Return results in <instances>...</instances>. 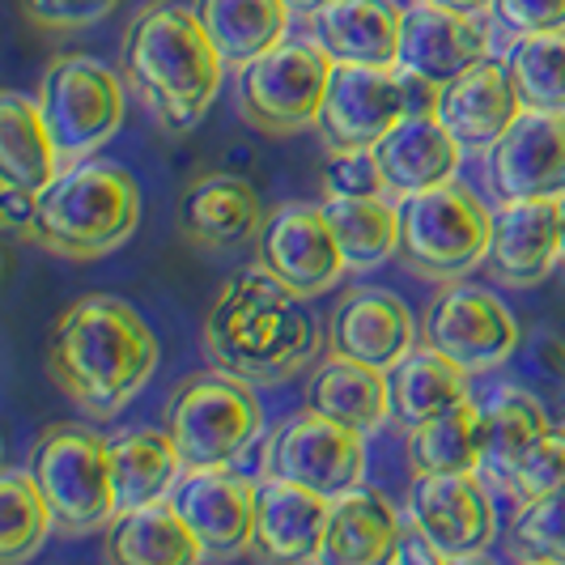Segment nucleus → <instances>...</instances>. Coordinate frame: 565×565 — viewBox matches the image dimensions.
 I'll use <instances>...</instances> for the list:
<instances>
[{"instance_id": "f257e3e1", "label": "nucleus", "mask_w": 565, "mask_h": 565, "mask_svg": "<svg viewBox=\"0 0 565 565\" xmlns=\"http://www.w3.org/2000/svg\"><path fill=\"white\" fill-rule=\"evenodd\" d=\"M200 337L213 366L255 387H277L302 374L323 349V332L307 298L277 281L268 268L230 277L204 315Z\"/></svg>"}, {"instance_id": "f03ea898", "label": "nucleus", "mask_w": 565, "mask_h": 565, "mask_svg": "<svg viewBox=\"0 0 565 565\" xmlns=\"http://www.w3.org/2000/svg\"><path fill=\"white\" fill-rule=\"evenodd\" d=\"M158 337L137 307L111 294H85L47 332V370L89 417H115L149 383Z\"/></svg>"}, {"instance_id": "7ed1b4c3", "label": "nucleus", "mask_w": 565, "mask_h": 565, "mask_svg": "<svg viewBox=\"0 0 565 565\" xmlns=\"http://www.w3.org/2000/svg\"><path fill=\"white\" fill-rule=\"evenodd\" d=\"M119 56L124 82L141 94L167 132L196 128L226 77V56L209 39L196 9L170 0H153L132 18Z\"/></svg>"}, {"instance_id": "20e7f679", "label": "nucleus", "mask_w": 565, "mask_h": 565, "mask_svg": "<svg viewBox=\"0 0 565 565\" xmlns=\"http://www.w3.org/2000/svg\"><path fill=\"white\" fill-rule=\"evenodd\" d=\"M141 226V188L132 170L107 158H77L39 192L34 243L68 259H98Z\"/></svg>"}, {"instance_id": "39448f33", "label": "nucleus", "mask_w": 565, "mask_h": 565, "mask_svg": "<svg viewBox=\"0 0 565 565\" xmlns=\"http://www.w3.org/2000/svg\"><path fill=\"white\" fill-rule=\"evenodd\" d=\"M26 468L56 514L60 532L89 536L119 514L111 481V438H103L98 429L77 422L47 425L30 447Z\"/></svg>"}, {"instance_id": "423d86ee", "label": "nucleus", "mask_w": 565, "mask_h": 565, "mask_svg": "<svg viewBox=\"0 0 565 565\" xmlns=\"http://www.w3.org/2000/svg\"><path fill=\"white\" fill-rule=\"evenodd\" d=\"M493 209L468 183L447 179L399 200V255L429 281H459L489 255Z\"/></svg>"}, {"instance_id": "0eeeda50", "label": "nucleus", "mask_w": 565, "mask_h": 565, "mask_svg": "<svg viewBox=\"0 0 565 565\" xmlns=\"http://www.w3.org/2000/svg\"><path fill=\"white\" fill-rule=\"evenodd\" d=\"M167 429L188 468H226L264 429L255 383L226 370L183 379L167 404Z\"/></svg>"}, {"instance_id": "6e6552de", "label": "nucleus", "mask_w": 565, "mask_h": 565, "mask_svg": "<svg viewBox=\"0 0 565 565\" xmlns=\"http://www.w3.org/2000/svg\"><path fill=\"white\" fill-rule=\"evenodd\" d=\"M337 56L323 43H277L238 73V111L268 137H294L319 128L323 98L332 85Z\"/></svg>"}, {"instance_id": "1a4fd4ad", "label": "nucleus", "mask_w": 565, "mask_h": 565, "mask_svg": "<svg viewBox=\"0 0 565 565\" xmlns=\"http://www.w3.org/2000/svg\"><path fill=\"white\" fill-rule=\"evenodd\" d=\"M34 98L68 162L103 149L128 115V85L98 56H60L43 73Z\"/></svg>"}, {"instance_id": "9d476101", "label": "nucleus", "mask_w": 565, "mask_h": 565, "mask_svg": "<svg viewBox=\"0 0 565 565\" xmlns=\"http://www.w3.org/2000/svg\"><path fill=\"white\" fill-rule=\"evenodd\" d=\"M259 477L302 484L323 498H340L366 477V434L302 408L268 434Z\"/></svg>"}, {"instance_id": "9b49d317", "label": "nucleus", "mask_w": 565, "mask_h": 565, "mask_svg": "<svg viewBox=\"0 0 565 565\" xmlns=\"http://www.w3.org/2000/svg\"><path fill=\"white\" fill-rule=\"evenodd\" d=\"M422 344L451 358L455 366H463L468 374H484V370L510 362V353L519 349V319L498 294L459 281L447 285L429 302Z\"/></svg>"}, {"instance_id": "f8f14e48", "label": "nucleus", "mask_w": 565, "mask_h": 565, "mask_svg": "<svg viewBox=\"0 0 565 565\" xmlns=\"http://www.w3.org/2000/svg\"><path fill=\"white\" fill-rule=\"evenodd\" d=\"M259 268L302 298H319L349 273L323 204H281L259 230Z\"/></svg>"}, {"instance_id": "ddd939ff", "label": "nucleus", "mask_w": 565, "mask_h": 565, "mask_svg": "<svg viewBox=\"0 0 565 565\" xmlns=\"http://www.w3.org/2000/svg\"><path fill=\"white\" fill-rule=\"evenodd\" d=\"M408 514L447 562L481 557L498 536V510L477 472H425L413 481Z\"/></svg>"}, {"instance_id": "4468645a", "label": "nucleus", "mask_w": 565, "mask_h": 565, "mask_svg": "<svg viewBox=\"0 0 565 565\" xmlns=\"http://www.w3.org/2000/svg\"><path fill=\"white\" fill-rule=\"evenodd\" d=\"M489 192L498 200L565 196V111H527L489 149Z\"/></svg>"}, {"instance_id": "2eb2a0df", "label": "nucleus", "mask_w": 565, "mask_h": 565, "mask_svg": "<svg viewBox=\"0 0 565 565\" xmlns=\"http://www.w3.org/2000/svg\"><path fill=\"white\" fill-rule=\"evenodd\" d=\"M404 107V82L399 68L379 64H337L332 85L319 115V137L328 149H353V145H379L399 119Z\"/></svg>"}, {"instance_id": "dca6fc26", "label": "nucleus", "mask_w": 565, "mask_h": 565, "mask_svg": "<svg viewBox=\"0 0 565 565\" xmlns=\"http://www.w3.org/2000/svg\"><path fill=\"white\" fill-rule=\"evenodd\" d=\"M170 502L188 519L204 553L234 557L247 553L255 540V507H259V481L234 472V468H188L170 489Z\"/></svg>"}, {"instance_id": "f3484780", "label": "nucleus", "mask_w": 565, "mask_h": 565, "mask_svg": "<svg viewBox=\"0 0 565 565\" xmlns=\"http://www.w3.org/2000/svg\"><path fill=\"white\" fill-rule=\"evenodd\" d=\"M417 344H422V328L413 323V311L392 289H366L362 285V289L344 294L332 319H328V353L353 358L362 366L392 370Z\"/></svg>"}, {"instance_id": "a211bd4d", "label": "nucleus", "mask_w": 565, "mask_h": 565, "mask_svg": "<svg viewBox=\"0 0 565 565\" xmlns=\"http://www.w3.org/2000/svg\"><path fill=\"white\" fill-rule=\"evenodd\" d=\"M565 255L562 200H502L493 209L489 273L502 285H536Z\"/></svg>"}, {"instance_id": "6ab92c4d", "label": "nucleus", "mask_w": 565, "mask_h": 565, "mask_svg": "<svg viewBox=\"0 0 565 565\" xmlns=\"http://www.w3.org/2000/svg\"><path fill=\"white\" fill-rule=\"evenodd\" d=\"M484 56H489V26L481 22V13H459L434 0H417L404 9L399 68L447 85Z\"/></svg>"}, {"instance_id": "aec40b11", "label": "nucleus", "mask_w": 565, "mask_h": 565, "mask_svg": "<svg viewBox=\"0 0 565 565\" xmlns=\"http://www.w3.org/2000/svg\"><path fill=\"white\" fill-rule=\"evenodd\" d=\"M519 115H523V98L514 89L510 64L498 56L477 60L468 73L443 85V98H438V119L451 128L455 141L477 153H489L502 141V132Z\"/></svg>"}, {"instance_id": "412c9836", "label": "nucleus", "mask_w": 565, "mask_h": 565, "mask_svg": "<svg viewBox=\"0 0 565 565\" xmlns=\"http://www.w3.org/2000/svg\"><path fill=\"white\" fill-rule=\"evenodd\" d=\"M332 498L289 481L259 477L252 553L264 562H323Z\"/></svg>"}, {"instance_id": "4be33fe9", "label": "nucleus", "mask_w": 565, "mask_h": 565, "mask_svg": "<svg viewBox=\"0 0 565 565\" xmlns=\"http://www.w3.org/2000/svg\"><path fill=\"white\" fill-rule=\"evenodd\" d=\"M179 230L204 252H226L264 230V204L247 179L238 174H200L179 196Z\"/></svg>"}, {"instance_id": "5701e85b", "label": "nucleus", "mask_w": 565, "mask_h": 565, "mask_svg": "<svg viewBox=\"0 0 565 565\" xmlns=\"http://www.w3.org/2000/svg\"><path fill=\"white\" fill-rule=\"evenodd\" d=\"M374 153H379V167L387 179V192L399 200L455 179V170L463 162V145L455 141V132L438 115H404L396 128L374 145Z\"/></svg>"}, {"instance_id": "b1692460", "label": "nucleus", "mask_w": 565, "mask_h": 565, "mask_svg": "<svg viewBox=\"0 0 565 565\" xmlns=\"http://www.w3.org/2000/svg\"><path fill=\"white\" fill-rule=\"evenodd\" d=\"M319 43L337 56V64H399L404 9L396 0H332L319 18Z\"/></svg>"}, {"instance_id": "393cba45", "label": "nucleus", "mask_w": 565, "mask_h": 565, "mask_svg": "<svg viewBox=\"0 0 565 565\" xmlns=\"http://www.w3.org/2000/svg\"><path fill=\"white\" fill-rule=\"evenodd\" d=\"M396 502L383 489H349L332 498L328 540H323V562L332 565H379L392 562L399 540Z\"/></svg>"}, {"instance_id": "a878e982", "label": "nucleus", "mask_w": 565, "mask_h": 565, "mask_svg": "<svg viewBox=\"0 0 565 565\" xmlns=\"http://www.w3.org/2000/svg\"><path fill=\"white\" fill-rule=\"evenodd\" d=\"M302 408H311L319 417H332L353 429H379L392 417V387H387V370L362 366L353 358L332 353L328 362H319L307 379V399Z\"/></svg>"}, {"instance_id": "bb28decb", "label": "nucleus", "mask_w": 565, "mask_h": 565, "mask_svg": "<svg viewBox=\"0 0 565 565\" xmlns=\"http://www.w3.org/2000/svg\"><path fill=\"white\" fill-rule=\"evenodd\" d=\"M107 557L119 565H192L204 557V544L179 507L162 498L115 514L107 523Z\"/></svg>"}, {"instance_id": "cd10ccee", "label": "nucleus", "mask_w": 565, "mask_h": 565, "mask_svg": "<svg viewBox=\"0 0 565 565\" xmlns=\"http://www.w3.org/2000/svg\"><path fill=\"white\" fill-rule=\"evenodd\" d=\"M183 472L188 463L174 447L170 429H124L111 438V481L119 510L162 502Z\"/></svg>"}, {"instance_id": "c85d7f7f", "label": "nucleus", "mask_w": 565, "mask_h": 565, "mask_svg": "<svg viewBox=\"0 0 565 565\" xmlns=\"http://www.w3.org/2000/svg\"><path fill=\"white\" fill-rule=\"evenodd\" d=\"M468 370L455 366L451 358L434 353L417 344L408 358H399L396 366L387 370V387H392V422L404 429H417L429 417L447 413L455 404H463L468 396Z\"/></svg>"}, {"instance_id": "c756f323", "label": "nucleus", "mask_w": 565, "mask_h": 565, "mask_svg": "<svg viewBox=\"0 0 565 565\" xmlns=\"http://www.w3.org/2000/svg\"><path fill=\"white\" fill-rule=\"evenodd\" d=\"M60 162L64 153L39 111V98L4 94L0 98V179L43 192L60 174Z\"/></svg>"}, {"instance_id": "7c9ffc66", "label": "nucleus", "mask_w": 565, "mask_h": 565, "mask_svg": "<svg viewBox=\"0 0 565 565\" xmlns=\"http://www.w3.org/2000/svg\"><path fill=\"white\" fill-rule=\"evenodd\" d=\"M192 9L234 68L285 43V30L294 18L289 0H196Z\"/></svg>"}, {"instance_id": "2f4dec72", "label": "nucleus", "mask_w": 565, "mask_h": 565, "mask_svg": "<svg viewBox=\"0 0 565 565\" xmlns=\"http://www.w3.org/2000/svg\"><path fill=\"white\" fill-rule=\"evenodd\" d=\"M413 477L425 472H481L484 463V408L463 399L447 413L408 429Z\"/></svg>"}, {"instance_id": "473e14b6", "label": "nucleus", "mask_w": 565, "mask_h": 565, "mask_svg": "<svg viewBox=\"0 0 565 565\" xmlns=\"http://www.w3.org/2000/svg\"><path fill=\"white\" fill-rule=\"evenodd\" d=\"M484 408V463L481 477H489L493 484L507 481V472L532 451L536 443H544L557 425L548 422L544 404L523 387H502L493 392Z\"/></svg>"}, {"instance_id": "72a5a7b5", "label": "nucleus", "mask_w": 565, "mask_h": 565, "mask_svg": "<svg viewBox=\"0 0 565 565\" xmlns=\"http://www.w3.org/2000/svg\"><path fill=\"white\" fill-rule=\"evenodd\" d=\"M337 243L344 252L349 273H370L383 268L399 252V204L387 196L366 200H323Z\"/></svg>"}, {"instance_id": "f704fd0d", "label": "nucleus", "mask_w": 565, "mask_h": 565, "mask_svg": "<svg viewBox=\"0 0 565 565\" xmlns=\"http://www.w3.org/2000/svg\"><path fill=\"white\" fill-rule=\"evenodd\" d=\"M507 64L527 111H565V26L519 34Z\"/></svg>"}, {"instance_id": "c9c22d12", "label": "nucleus", "mask_w": 565, "mask_h": 565, "mask_svg": "<svg viewBox=\"0 0 565 565\" xmlns=\"http://www.w3.org/2000/svg\"><path fill=\"white\" fill-rule=\"evenodd\" d=\"M52 527H56V514L47 507L34 472L30 468L4 472V481H0V562H26Z\"/></svg>"}, {"instance_id": "e433bc0d", "label": "nucleus", "mask_w": 565, "mask_h": 565, "mask_svg": "<svg viewBox=\"0 0 565 565\" xmlns=\"http://www.w3.org/2000/svg\"><path fill=\"white\" fill-rule=\"evenodd\" d=\"M510 544L527 562H565V489L519 502L510 519Z\"/></svg>"}, {"instance_id": "4c0bfd02", "label": "nucleus", "mask_w": 565, "mask_h": 565, "mask_svg": "<svg viewBox=\"0 0 565 565\" xmlns=\"http://www.w3.org/2000/svg\"><path fill=\"white\" fill-rule=\"evenodd\" d=\"M323 200H366L387 196V179L379 167L374 145H353V149H332L319 170Z\"/></svg>"}, {"instance_id": "58836bf2", "label": "nucleus", "mask_w": 565, "mask_h": 565, "mask_svg": "<svg viewBox=\"0 0 565 565\" xmlns=\"http://www.w3.org/2000/svg\"><path fill=\"white\" fill-rule=\"evenodd\" d=\"M502 493H510L514 502H532L544 498L553 489H565V438L553 429L544 443H536L532 451L523 455L514 468L507 472V481L498 484Z\"/></svg>"}, {"instance_id": "ea45409f", "label": "nucleus", "mask_w": 565, "mask_h": 565, "mask_svg": "<svg viewBox=\"0 0 565 565\" xmlns=\"http://www.w3.org/2000/svg\"><path fill=\"white\" fill-rule=\"evenodd\" d=\"M124 0H22L26 22H34L39 30H85L107 22Z\"/></svg>"}, {"instance_id": "a19ab883", "label": "nucleus", "mask_w": 565, "mask_h": 565, "mask_svg": "<svg viewBox=\"0 0 565 565\" xmlns=\"http://www.w3.org/2000/svg\"><path fill=\"white\" fill-rule=\"evenodd\" d=\"M493 22L510 34H540L565 26V0H493Z\"/></svg>"}, {"instance_id": "79ce46f5", "label": "nucleus", "mask_w": 565, "mask_h": 565, "mask_svg": "<svg viewBox=\"0 0 565 565\" xmlns=\"http://www.w3.org/2000/svg\"><path fill=\"white\" fill-rule=\"evenodd\" d=\"M0 217L13 234H30L34 238V222H39V192L22 188V183H4L0 179Z\"/></svg>"}, {"instance_id": "37998d69", "label": "nucleus", "mask_w": 565, "mask_h": 565, "mask_svg": "<svg viewBox=\"0 0 565 565\" xmlns=\"http://www.w3.org/2000/svg\"><path fill=\"white\" fill-rule=\"evenodd\" d=\"M392 562H408V565H434V562H447L443 557V548L434 544V540L422 532V523L408 514L404 519V527H399V540H396V553H392Z\"/></svg>"}, {"instance_id": "c03bdc74", "label": "nucleus", "mask_w": 565, "mask_h": 565, "mask_svg": "<svg viewBox=\"0 0 565 565\" xmlns=\"http://www.w3.org/2000/svg\"><path fill=\"white\" fill-rule=\"evenodd\" d=\"M536 362L544 374H553L557 383H565V337L544 332V337L536 340Z\"/></svg>"}, {"instance_id": "a18cd8bd", "label": "nucleus", "mask_w": 565, "mask_h": 565, "mask_svg": "<svg viewBox=\"0 0 565 565\" xmlns=\"http://www.w3.org/2000/svg\"><path fill=\"white\" fill-rule=\"evenodd\" d=\"M434 4H447V9H459V13H489L493 0H434Z\"/></svg>"}, {"instance_id": "49530a36", "label": "nucleus", "mask_w": 565, "mask_h": 565, "mask_svg": "<svg viewBox=\"0 0 565 565\" xmlns=\"http://www.w3.org/2000/svg\"><path fill=\"white\" fill-rule=\"evenodd\" d=\"M328 4H332V0H289V9H294L298 18H319Z\"/></svg>"}, {"instance_id": "de8ad7c7", "label": "nucleus", "mask_w": 565, "mask_h": 565, "mask_svg": "<svg viewBox=\"0 0 565 565\" xmlns=\"http://www.w3.org/2000/svg\"><path fill=\"white\" fill-rule=\"evenodd\" d=\"M557 434H562V438H565V413H562V422H557Z\"/></svg>"}, {"instance_id": "09e8293b", "label": "nucleus", "mask_w": 565, "mask_h": 565, "mask_svg": "<svg viewBox=\"0 0 565 565\" xmlns=\"http://www.w3.org/2000/svg\"><path fill=\"white\" fill-rule=\"evenodd\" d=\"M562 217H565V196H562Z\"/></svg>"}]
</instances>
